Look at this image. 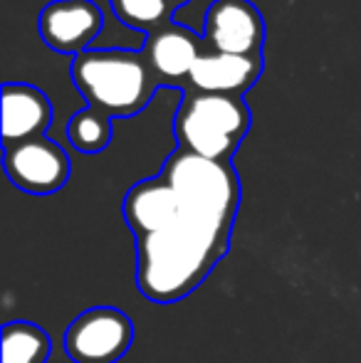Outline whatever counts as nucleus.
I'll list each match as a JSON object with an SVG mask.
<instances>
[{"mask_svg": "<svg viewBox=\"0 0 361 363\" xmlns=\"http://www.w3.org/2000/svg\"><path fill=\"white\" fill-rule=\"evenodd\" d=\"M67 136L72 146L82 153H99L111 141V116L99 109H84L74 114L67 124Z\"/></svg>", "mask_w": 361, "mask_h": 363, "instance_id": "4468645a", "label": "nucleus"}, {"mask_svg": "<svg viewBox=\"0 0 361 363\" xmlns=\"http://www.w3.org/2000/svg\"><path fill=\"white\" fill-rule=\"evenodd\" d=\"M124 218L134 238L151 235L176 225L183 218L181 201L164 176L146 178L129 188L124 198Z\"/></svg>", "mask_w": 361, "mask_h": 363, "instance_id": "1a4fd4ad", "label": "nucleus"}, {"mask_svg": "<svg viewBox=\"0 0 361 363\" xmlns=\"http://www.w3.org/2000/svg\"><path fill=\"white\" fill-rule=\"evenodd\" d=\"M101 25V10L91 0H52L38 18V30L45 45L74 57L87 52Z\"/></svg>", "mask_w": 361, "mask_h": 363, "instance_id": "6e6552de", "label": "nucleus"}, {"mask_svg": "<svg viewBox=\"0 0 361 363\" xmlns=\"http://www.w3.org/2000/svg\"><path fill=\"white\" fill-rule=\"evenodd\" d=\"M228 247V235L183 216L171 228L136 238V287L156 304L186 299L206 282Z\"/></svg>", "mask_w": 361, "mask_h": 363, "instance_id": "f257e3e1", "label": "nucleus"}, {"mask_svg": "<svg viewBox=\"0 0 361 363\" xmlns=\"http://www.w3.org/2000/svg\"><path fill=\"white\" fill-rule=\"evenodd\" d=\"M72 82L91 109L106 116H134L151 101L156 74L131 50H87L72 60Z\"/></svg>", "mask_w": 361, "mask_h": 363, "instance_id": "f03ea898", "label": "nucleus"}, {"mask_svg": "<svg viewBox=\"0 0 361 363\" xmlns=\"http://www.w3.org/2000/svg\"><path fill=\"white\" fill-rule=\"evenodd\" d=\"M161 176L179 196L183 216L231 238L240 208V178L231 163L176 148L166 158Z\"/></svg>", "mask_w": 361, "mask_h": 363, "instance_id": "7ed1b4c3", "label": "nucleus"}, {"mask_svg": "<svg viewBox=\"0 0 361 363\" xmlns=\"http://www.w3.org/2000/svg\"><path fill=\"white\" fill-rule=\"evenodd\" d=\"M52 119L48 94L33 84L8 82L3 86V144L5 148L38 139Z\"/></svg>", "mask_w": 361, "mask_h": 363, "instance_id": "9d476101", "label": "nucleus"}, {"mask_svg": "<svg viewBox=\"0 0 361 363\" xmlns=\"http://www.w3.org/2000/svg\"><path fill=\"white\" fill-rule=\"evenodd\" d=\"M111 10L129 28L154 33L169 25L174 3L171 0H111Z\"/></svg>", "mask_w": 361, "mask_h": 363, "instance_id": "2eb2a0df", "label": "nucleus"}, {"mask_svg": "<svg viewBox=\"0 0 361 363\" xmlns=\"http://www.w3.org/2000/svg\"><path fill=\"white\" fill-rule=\"evenodd\" d=\"M171 3H174V8H176V5H183V3H188V0H171Z\"/></svg>", "mask_w": 361, "mask_h": 363, "instance_id": "dca6fc26", "label": "nucleus"}, {"mask_svg": "<svg viewBox=\"0 0 361 363\" xmlns=\"http://www.w3.org/2000/svg\"><path fill=\"white\" fill-rule=\"evenodd\" d=\"M250 129V109L243 96L188 94L174 121V134L183 151L213 161H228Z\"/></svg>", "mask_w": 361, "mask_h": 363, "instance_id": "20e7f679", "label": "nucleus"}, {"mask_svg": "<svg viewBox=\"0 0 361 363\" xmlns=\"http://www.w3.org/2000/svg\"><path fill=\"white\" fill-rule=\"evenodd\" d=\"M144 57L159 82H179L181 77L191 74L201 52H198V40L191 30L169 23L166 28L149 33Z\"/></svg>", "mask_w": 361, "mask_h": 363, "instance_id": "f8f14e48", "label": "nucleus"}, {"mask_svg": "<svg viewBox=\"0 0 361 363\" xmlns=\"http://www.w3.org/2000/svg\"><path fill=\"white\" fill-rule=\"evenodd\" d=\"M134 341V324L114 306H94L77 316L65 334V351L74 363H116Z\"/></svg>", "mask_w": 361, "mask_h": 363, "instance_id": "39448f33", "label": "nucleus"}, {"mask_svg": "<svg viewBox=\"0 0 361 363\" xmlns=\"http://www.w3.org/2000/svg\"><path fill=\"white\" fill-rule=\"evenodd\" d=\"M260 57H240V55L211 52L201 55L193 65L188 82L206 94H233L240 96L255 84L260 77Z\"/></svg>", "mask_w": 361, "mask_h": 363, "instance_id": "9b49d317", "label": "nucleus"}, {"mask_svg": "<svg viewBox=\"0 0 361 363\" xmlns=\"http://www.w3.org/2000/svg\"><path fill=\"white\" fill-rule=\"evenodd\" d=\"M50 336L33 321H8L3 326V363H45Z\"/></svg>", "mask_w": 361, "mask_h": 363, "instance_id": "ddd939ff", "label": "nucleus"}, {"mask_svg": "<svg viewBox=\"0 0 361 363\" xmlns=\"http://www.w3.org/2000/svg\"><path fill=\"white\" fill-rule=\"evenodd\" d=\"M3 166L13 186L30 196L57 193L70 178V158L65 148L45 136L5 148Z\"/></svg>", "mask_w": 361, "mask_h": 363, "instance_id": "423d86ee", "label": "nucleus"}, {"mask_svg": "<svg viewBox=\"0 0 361 363\" xmlns=\"http://www.w3.org/2000/svg\"><path fill=\"white\" fill-rule=\"evenodd\" d=\"M206 40L216 52L260 57L265 23L250 0H213L206 13Z\"/></svg>", "mask_w": 361, "mask_h": 363, "instance_id": "0eeeda50", "label": "nucleus"}]
</instances>
